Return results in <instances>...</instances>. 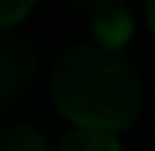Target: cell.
<instances>
[{
	"instance_id": "cell-3",
	"label": "cell",
	"mask_w": 155,
	"mask_h": 151,
	"mask_svg": "<svg viewBox=\"0 0 155 151\" xmlns=\"http://www.w3.org/2000/svg\"><path fill=\"white\" fill-rule=\"evenodd\" d=\"M131 31H134V21L121 4L93 14V45H100V48L121 52L124 41H131Z\"/></svg>"
},
{
	"instance_id": "cell-1",
	"label": "cell",
	"mask_w": 155,
	"mask_h": 151,
	"mask_svg": "<svg viewBox=\"0 0 155 151\" xmlns=\"http://www.w3.org/2000/svg\"><path fill=\"white\" fill-rule=\"evenodd\" d=\"M52 100L76 127L117 134L141 110V79L124 52L72 45L52 69Z\"/></svg>"
},
{
	"instance_id": "cell-2",
	"label": "cell",
	"mask_w": 155,
	"mask_h": 151,
	"mask_svg": "<svg viewBox=\"0 0 155 151\" xmlns=\"http://www.w3.org/2000/svg\"><path fill=\"white\" fill-rule=\"evenodd\" d=\"M35 76H38V58L31 45L11 31H0V106L28 93Z\"/></svg>"
},
{
	"instance_id": "cell-5",
	"label": "cell",
	"mask_w": 155,
	"mask_h": 151,
	"mask_svg": "<svg viewBox=\"0 0 155 151\" xmlns=\"http://www.w3.org/2000/svg\"><path fill=\"white\" fill-rule=\"evenodd\" d=\"M0 151H52V144L35 127H11L0 134Z\"/></svg>"
},
{
	"instance_id": "cell-8",
	"label": "cell",
	"mask_w": 155,
	"mask_h": 151,
	"mask_svg": "<svg viewBox=\"0 0 155 151\" xmlns=\"http://www.w3.org/2000/svg\"><path fill=\"white\" fill-rule=\"evenodd\" d=\"M145 14H148V28L155 34V0H148V11H145Z\"/></svg>"
},
{
	"instance_id": "cell-6",
	"label": "cell",
	"mask_w": 155,
	"mask_h": 151,
	"mask_svg": "<svg viewBox=\"0 0 155 151\" xmlns=\"http://www.w3.org/2000/svg\"><path fill=\"white\" fill-rule=\"evenodd\" d=\"M31 7H35V0H0V31H7L17 21H24L31 14Z\"/></svg>"
},
{
	"instance_id": "cell-4",
	"label": "cell",
	"mask_w": 155,
	"mask_h": 151,
	"mask_svg": "<svg viewBox=\"0 0 155 151\" xmlns=\"http://www.w3.org/2000/svg\"><path fill=\"white\" fill-rule=\"evenodd\" d=\"M52 151H121V141L110 131H93V127H76L59 141Z\"/></svg>"
},
{
	"instance_id": "cell-7",
	"label": "cell",
	"mask_w": 155,
	"mask_h": 151,
	"mask_svg": "<svg viewBox=\"0 0 155 151\" xmlns=\"http://www.w3.org/2000/svg\"><path fill=\"white\" fill-rule=\"evenodd\" d=\"M76 7H83V11H90V14H97V11H107V7H117L121 0H72Z\"/></svg>"
}]
</instances>
